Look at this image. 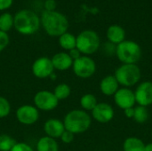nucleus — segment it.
I'll return each mask as SVG.
<instances>
[{
    "label": "nucleus",
    "mask_w": 152,
    "mask_h": 151,
    "mask_svg": "<svg viewBox=\"0 0 152 151\" xmlns=\"http://www.w3.org/2000/svg\"><path fill=\"white\" fill-rule=\"evenodd\" d=\"M40 22L45 31L51 36H60L66 33L69 28V20L67 17L56 11H44L42 12Z\"/></svg>",
    "instance_id": "1"
},
{
    "label": "nucleus",
    "mask_w": 152,
    "mask_h": 151,
    "mask_svg": "<svg viewBox=\"0 0 152 151\" xmlns=\"http://www.w3.org/2000/svg\"><path fill=\"white\" fill-rule=\"evenodd\" d=\"M13 18V27L21 35H33L40 27V18L31 10H20Z\"/></svg>",
    "instance_id": "2"
},
{
    "label": "nucleus",
    "mask_w": 152,
    "mask_h": 151,
    "mask_svg": "<svg viewBox=\"0 0 152 151\" xmlns=\"http://www.w3.org/2000/svg\"><path fill=\"white\" fill-rule=\"evenodd\" d=\"M63 124L65 130L73 134H78L86 132L90 128L92 118L85 110L73 109L65 116Z\"/></svg>",
    "instance_id": "3"
},
{
    "label": "nucleus",
    "mask_w": 152,
    "mask_h": 151,
    "mask_svg": "<svg viewBox=\"0 0 152 151\" xmlns=\"http://www.w3.org/2000/svg\"><path fill=\"white\" fill-rule=\"evenodd\" d=\"M114 77L119 85L130 88L139 83L142 72L137 64H122L116 69Z\"/></svg>",
    "instance_id": "4"
},
{
    "label": "nucleus",
    "mask_w": 152,
    "mask_h": 151,
    "mask_svg": "<svg viewBox=\"0 0 152 151\" xmlns=\"http://www.w3.org/2000/svg\"><path fill=\"white\" fill-rule=\"evenodd\" d=\"M116 56L123 64H136L142 57V48L134 41L125 40L117 45Z\"/></svg>",
    "instance_id": "5"
},
{
    "label": "nucleus",
    "mask_w": 152,
    "mask_h": 151,
    "mask_svg": "<svg viewBox=\"0 0 152 151\" xmlns=\"http://www.w3.org/2000/svg\"><path fill=\"white\" fill-rule=\"evenodd\" d=\"M101 46L99 35L91 29H86L79 33L77 36V48L78 51L87 55L96 53Z\"/></svg>",
    "instance_id": "6"
},
{
    "label": "nucleus",
    "mask_w": 152,
    "mask_h": 151,
    "mask_svg": "<svg viewBox=\"0 0 152 151\" xmlns=\"http://www.w3.org/2000/svg\"><path fill=\"white\" fill-rule=\"evenodd\" d=\"M72 69L77 77L80 78H89L95 73L96 64L92 58L84 55L73 61Z\"/></svg>",
    "instance_id": "7"
},
{
    "label": "nucleus",
    "mask_w": 152,
    "mask_h": 151,
    "mask_svg": "<svg viewBox=\"0 0 152 151\" xmlns=\"http://www.w3.org/2000/svg\"><path fill=\"white\" fill-rule=\"evenodd\" d=\"M34 103L36 108L38 109L44 111H51L58 106L59 101L53 93L43 90L37 92L34 96Z\"/></svg>",
    "instance_id": "8"
},
{
    "label": "nucleus",
    "mask_w": 152,
    "mask_h": 151,
    "mask_svg": "<svg viewBox=\"0 0 152 151\" xmlns=\"http://www.w3.org/2000/svg\"><path fill=\"white\" fill-rule=\"evenodd\" d=\"M135 102L139 106L149 107L152 105V82L144 81L138 85L134 91Z\"/></svg>",
    "instance_id": "9"
},
{
    "label": "nucleus",
    "mask_w": 152,
    "mask_h": 151,
    "mask_svg": "<svg viewBox=\"0 0 152 151\" xmlns=\"http://www.w3.org/2000/svg\"><path fill=\"white\" fill-rule=\"evenodd\" d=\"M116 105L121 109L125 110L129 108H134L135 102L134 92L130 88L122 87L119 88L113 95Z\"/></svg>",
    "instance_id": "10"
},
{
    "label": "nucleus",
    "mask_w": 152,
    "mask_h": 151,
    "mask_svg": "<svg viewBox=\"0 0 152 151\" xmlns=\"http://www.w3.org/2000/svg\"><path fill=\"white\" fill-rule=\"evenodd\" d=\"M39 117L38 109L32 105H22L16 110L17 120L25 125L35 124Z\"/></svg>",
    "instance_id": "11"
},
{
    "label": "nucleus",
    "mask_w": 152,
    "mask_h": 151,
    "mask_svg": "<svg viewBox=\"0 0 152 151\" xmlns=\"http://www.w3.org/2000/svg\"><path fill=\"white\" fill-rule=\"evenodd\" d=\"M53 66L51 59L48 57H40L37 59L32 65V73L37 78H46L53 73Z\"/></svg>",
    "instance_id": "12"
},
{
    "label": "nucleus",
    "mask_w": 152,
    "mask_h": 151,
    "mask_svg": "<svg viewBox=\"0 0 152 151\" xmlns=\"http://www.w3.org/2000/svg\"><path fill=\"white\" fill-rule=\"evenodd\" d=\"M115 112L111 105L106 102L98 103L92 110V117L94 120L101 124H107L114 117Z\"/></svg>",
    "instance_id": "13"
},
{
    "label": "nucleus",
    "mask_w": 152,
    "mask_h": 151,
    "mask_svg": "<svg viewBox=\"0 0 152 151\" xmlns=\"http://www.w3.org/2000/svg\"><path fill=\"white\" fill-rule=\"evenodd\" d=\"M44 130L48 137L58 139L61 138V134L65 131V127L62 121L56 118H51L45 123Z\"/></svg>",
    "instance_id": "14"
},
{
    "label": "nucleus",
    "mask_w": 152,
    "mask_h": 151,
    "mask_svg": "<svg viewBox=\"0 0 152 151\" xmlns=\"http://www.w3.org/2000/svg\"><path fill=\"white\" fill-rule=\"evenodd\" d=\"M53 66L54 69L60 70V71H64L69 69V68L72 67L73 65V60L69 56V53L61 52L53 56L51 59Z\"/></svg>",
    "instance_id": "15"
},
{
    "label": "nucleus",
    "mask_w": 152,
    "mask_h": 151,
    "mask_svg": "<svg viewBox=\"0 0 152 151\" xmlns=\"http://www.w3.org/2000/svg\"><path fill=\"white\" fill-rule=\"evenodd\" d=\"M119 89V84L114 75L106 76L100 82V90L106 96H113Z\"/></svg>",
    "instance_id": "16"
},
{
    "label": "nucleus",
    "mask_w": 152,
    "mask_h": 151,
    "mask_svg": "<svg viewBox=\"0 0 152 151\" xmlns=\"http://www.w3.org/2000/svg\"><path fill=\"white\" fill-rule=\"evenodd\" d=\"M106 35H107L108 41L117 45L122 43L123 41H125V38H126V31L119 25L110 26L107 29Z\"/></svg>",
    "instance_id": "17"
},
{
    "label": "nucleus",
    "mask_w": 152,
    "mask_h": 151,
    "mask_svg": "<svg viewBox=\"0 0 152 151\" xmlns=\"http://www.w3.org/2000/svg\"><path fill=\"white\" fill-rule=\"evenodd\" d=\"M37 151H59V145L55 139L48 136L40 138L37 143Z\"/></svg>",
    "instance_id": "18"
},
{
    "label": "nucleus",
    "mask_w": 152,
    "mask_h": 151,
    "mask_svg": "<svg viewBox=\"0 0 152 151\" xmlns=\"http://www.w3.org/2000/svg\"><path fill=\"white\" fill-rule=\"evenodd\" d=\"M145 143L137 137H128L123 143L124 151H144Z\"/></svg>",
    "instance_id": "19"
},
{
    "label": "nucleus",
    "mask_w": 152,
    "mask_h": 151,
    "mask_svg": "<svg viewBox=\"0 0 152 151\" xmlns=\"http://www.w3.org/2000/svg\"><path fill=\"white\" fill-rule=\"evenodd\" d=\"M59 44L62 49L70 51L77 46V37L71 33L66 32L59 36Z\"/></svg>",
    "instance_id": "20"
},
{
    "label": "nucleus",
    "mask_w": 152,
    "mask_h": 151,
    "mask_svg": "<svg viewBox=\"0 0 152 151\" xmlns=\"http://www.w3.org/2000/svg\"><path fill=\"white\" fill-rule=\"evenodd\" d=\"M97 104V98L92 93H86L80 99V105L85 111H92Z\"/></svg>",
    "instance_id": "21"
},
{
    "label": "nucleus",
    "mask_w": 152,
    "mask_h": 151,
    "mask_svg": "<svg viewBox=\"0 0 152 151\" xmlns=\"http://www.w3.org/2000/svg\"><path fill=\"white\" fill-rule=\"evenodd\" d=\"M14 24V18L9 12H4L0 15V31L7 33Z\"/></svg>",
    "instance_id": "22"
},
{
    "label": "nucleus",
    "mask_w": 152,
    "mask_h": 151,
    "mask_svg": "<svg viewBox=\"0 0 152 151\" xmlns=\"http://www.w3.org/2000/svg\"><path fill=\"white\" fill-rule=\"evenodd\" d=\"M149 110L147 109V107H143V106H137L134 107V120L138 123V124H144L145 122H147V120L149 119Z\"/></svg>",
    "instance_id": "23"
},
{
    "label": "nucleus",
    "mask_w": 152,
    "mask_h": 151,
    "mask_svg": "<svg viewBox=\"0 0 152 151\" xmlns=\"http://www.w3.org/2000/svg\"><path fill=\"white\" fill-rule=\"evenodd\" d=\"M70 93H71V89L69 85L64 83L58 85L53 91V94L58 99V101L67 99L70 95Z\"/></svg>",
    "instance_id": "24"
},
{
    "label": "nucleus",
    "mask_w": 152,
    "mask_h": 151,
    "mask_svg": "<svg viewBox=\"0 0 152 151\" xmlns=\"http://www.w3.org/2000/svg\"><path fill=\"white\" fill-rule=\"evenodd\" d=\"M16 142L13 138L9 135H0V151H11Z\"/></svg>",
    "instance_id": "25"
},
{
    "label": "nucleus",
    "mask_w": 152,
    "mask_h": 151,
    "mask_svg": "<svg viewBox=\"0 0 152 151\" xmlns=\"http://www.w3.org/2000/svg\"><path fill=\"white\" fill-rule=\"evenodd\" d=\"M11 112V105L7 99L0 96V118L6 117Z\"/></svg>",
    "instance_id": "26"
},
{
    "label": "nucleus",
    "mask_w": 152,
    "mask_h": 151,
    "mask_svg": "<svg viewBox=\"0 0 152 151\" xmlns=\"http://www.w3.org/2000/svg\"><path fill=\"white\" fill-rule=\"evenodd\" d=\"M102 51L104 55L106 56H113L116 55V51H117V44L108 41L105 42L102 46Z\"/></svg>",
    "instance_id": "27"
},
{
    "label": "nucleus",
    "mask_w": 152,
    "mask_h": 151,
    "mask_svg": "<svg viewBox=\"0 0 152 151\" xmlns=\"http://www.w3.org/2000/svg\"><path fill=\"white\" fill-rule=\"evenodd\" d=\"M9 44V36L7 33L0 31V52L4 50Z\"/></svg>",
    "instance_id": "28"
},
{
    "label": "nucleus",
    "mask_w": 152,
    "mask_h": 151,
    "mask_svg": "<svg viewBox=\"0 0 152 151\" xmlns=\"http://www.w3.org/2000/svg\"><path fill=\"white\" fill-rule=\"evenodd\" d=\"M11 151H34L33 149L25 142H16Z\"/></svg>",
    "instance_id": "29"
},
{
    "label": "nucleus",
    "mask_w": 152,
    "mask_h": 151,
    "mask_svg": "<svg viewBox=\"0 0 152 151\" xmlns=\"http://www.w3.org/2000/svg\"><path fill=\"white\" fill-rule=\"evenodd\" d=\"M74 135H75V134H73L72 133H70V132L65 130V131L63 132V133L61 134V136L60 139L61 140V142H62L63 143L69 144V143H71V142H73V140H74Z\"/></svg>",
    "instance_id": "30"
},
{
    "label": "nucleus",
    "mask_w": 152,
    "mask_h": 151,
    "mask_svg": "<svg viewBox=\"0 0 152 151\" xmlns=\"http://www.w3.org/2000/svg\"><path fill=\"white\" fill-rule=\"evenodd\" d=\"M44 6H45V11L53 12V11H55L56 6H57V3L55 0H45Z\"/></svg>",
    "instance_id": "31"
},
{
    "label": "nucleus",
    "mask_w": 152,
    "mask_h": 151,
    "mask_svg": "<svg viewBox=\"0 0 152 151\" xmlns=\"http://www.w3.org/2000/svg\"><path fill=\"white\" fill-rule=\"evenodd\" d=\"M13 0H0V11H4L10 8Z\"/></svg>",
    "instance_id": "32"
},
{
    "label": "nucleus",
    "mask_w": 152,
    "mask_h": 151,
    "mask_svg": "<svg viewBox=\"0 0 152 151\" xmlns=\"http://www.w3.org/2000/svg\"><path fill=\"white\" fill-rule=\"evenodd\" d=\"M69 56L71 57V59L73 60V61H74L75 60L78 59L79 57H81V53L78 51V49H77V47L74 48V49H72V50H70L69 53Z\"/></svg>",
    "instance_id": "33"
},
{
    "label": "nucleus",
    "mask_w": 152,
    "mask_h": 151,
    "mask_svg": "<svg viewBox=\"0 0 152 151\" xmlns=\"http://www.w3.org/2000/svg\"><path fill=\"white\" fill-rule=\"evenodd\" d=\"M124 114L127 118H133L134 114V108H129L124 110Z\"/></svg>",
    "instance_id": "34"
},
{
    "label": "nucleus",
    "mask_w": 152,
    "mask_h": 151,
    "mask_svg": "<svg viewBox=\"0 0 152 151\" xmlns=\"http://www.w3.org/2000/svg\"><path fill=\"white\" fill-rule=\"evenodd\" d=\"M144 151H152V142L148 143V144H145Z\"/></svg>",
    "instance_id": "35"
},
{
    "label": "nucleus",
    "mask_w": 152,
    "mask_h": 151,
    "mask_svg": "<svg viewBox=\"0 0 152 151\" xmlns=\"http://www.w3.org/2000/svg\"><path fill=\"white\" fill-rule=\"evenodd\" d=\"M151 137H152V132H151Z\"/></svg>",
    "instance_id": "36"
}]
</instances>
